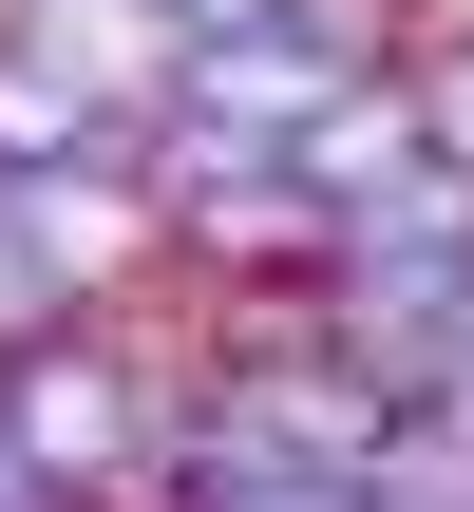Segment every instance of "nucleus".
Returning a JSON list of instances; mask_svg holds the SVG:
<instances>
[{"instance_id":"1","label":"nucleus","mask_w":474,"mask_h":512,"mask_svg":"<svg viewBox=\"0 0 474 512\" xmlns=\"http://www.w3.org/2000/svg\"><path fill=\"white\" fill-rule=\"evenodd\" d=\"M0 418H19V456H38V494H133V475H171V380L114 342V304H76V323H38L19 361H0Z\"/></svg>"},{"instance_id":"2","label":"nucleus","mask_w":474,"mask_h":512,"mask_svg":"<svg viewBox=\"0 0 474 512\" xmlns=\"http://www.w3.org/2000/svg\"><path fill=\"white\" fill-rule=\"evenodd\" d=\"M38 323H76V285H57V266H38V228H19V209H0V361H19V342H38Z\"/></svg>"},{"instance_id":"3","label":"nucleus","mask_w":474,"mask_h":512,"mask_svg":"<svg viewBox=\"0 0 474 512\" xmlns=\"http://www.w3.org/2000/svg\"><path fill=\"white\" fill-rule=\"evenodd\" d=\"M418 114H437V152H456V171H474V38H456V19L418 38Z\"/></svg>"}]
</instances>
